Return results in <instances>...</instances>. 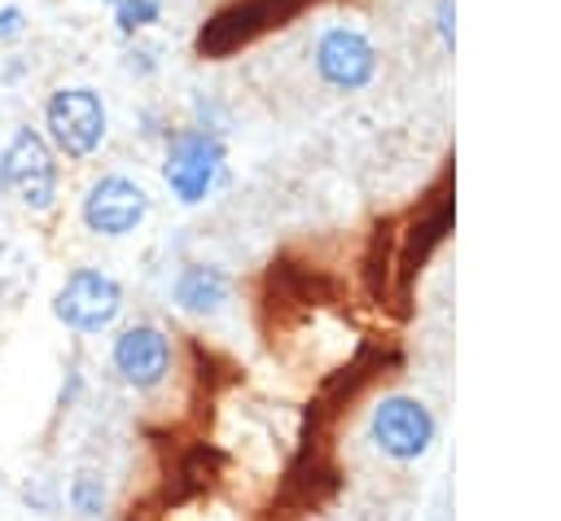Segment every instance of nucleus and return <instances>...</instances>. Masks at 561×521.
<instances>
[{
    "instance_id": "3",
    "label": "nucleus",
    "mask_w": 561,
    "mask_h": 521,
    "mask_svg": "<svg viewBox=\"0 0 561 521\" xmlns=\"http://www.w3.org/2000/svg\"><path fill=\"white\" fill-rule=\"evenodd\" d=\"M123 311V285L101 267H75L53 293V315L70 333H101Z\"/></svg>"
},
{
    "instance_id": "7",
    "label": "nucleus",
    "mask_w": 561,
    "mask_h": 521,
    "mask_svg": "<svg viewBox=\"0 0 561 521\" xmlns=\"http://www.w3.org/2000/svg\"><path fill=\"white\" fill-rule=\"evenodd\" d=\"M79 219L96 236H131L149 219V193L140 180L110 171L88 184V193L79 201Z\"/></svg>"
},
{
    "instance_id": "16",
    "label": "nucleus",
    "mask_w": 561,
    "mask_h": 521,
    "mask_svg": "<svg viewBox=\"0 0 561 521\" xmlns=\"http://www.w3.org/2000/svg\"><path fill=\"white\" fill-rule=\"evenodd\" d=\"M9 193V162H4V149H0V197Z\"/></svg>"
},
{
    "instance_id": "6",
    "label": "nucleus",
    "mask_w": 561,
    "mask_h": 521,
    "mask_svg": "<svg viewBox=\"0 0 561 521\" xmlns=\"http://www.w3.org/2000/svg\"><path fill=\"white\" fill-rule=\"evenodd\" d=\"M4 162H9V193H13L26 210L44 215V210L57 206V184H61V175H57V153H53V144L44 140V131L18 127V131L9 136V144H4Z\"/></svg>"
},
{
    "instance_id": "4",
    "label": "nucleus",
    "mask_w": 561,
    "mask_h": 521,
    "mask_svg": "<svg viewBox=\"0 0 561 521\" xmlns=\"http://www.w3.org/2000/svg\"><path fill=\"white\" fill-rule=\"evenodd\" d=\"M311 61L320 83H329L333 92H364L377 79V44L364 26H351V22L324 26L316 35Z\"/></svg>"
},
{
    "instance_id": "12",
    "label": "nucleus",
    "mask_w": 561,
    "mask_h": 521,
    "mask_svg": "<svg viewBox=\"0 0 561 521\" xmlns=\"http://www.w3.org/2000/svg\"><path fill=\"white\" fill-rule=\"evenodd\" d=\"M31 280H35V271H31V258H26L18 245L0 241V302H13V298H22Z\"/></svg>"
},
{
    "instance_id": "9",
    "label": "nucleus",
    "mask_w": 561,
    "mask_h": 521,
    "mask_svg": "<svg viewBox=\"0 0 561 521\" xmlns=\"http://www.w3.org/2000/svg\"><path fill=\"white\" fill-rule=\"evenodd\" d=\"M228 293H232V280H228V271L215 267V263H188V267H180V276L171 280V298H175V306L188 311V315H215V311L228 302Z\"/></svg>"
},
{
    "instance_id": "10",
    "label": "nucleus",
    "mask_w": 561,
    "mask_h": 521,
    "mask_svg": "<svg viewBox=\"0 0 561 521\" xmlns=\"http://www.w3.org/2000/svg\"><path fill=\"white\" fill-rule=\"evenodd\" d=\"M110 18H114V31L131 39L162 22V0H110Z\"/></svg>"
},
{
    "instance_id": "8",
    "label": "nucleus",
    "mask_w": 561,
    "mask_h": 521,
    "mask_svg": "<svg viewBox=\"0 0 561 521\" xmlns=\"http://www.w3.org/2000/svg\"><path fill=\"white\" fill-rule=\"evenodd\" d=\"M110 359L131 390H153L171 372V337L158 324H131L114 337Z\"/></svg>"
},
{
    "instance_id": "1",
    "label": "nucleus",
    "mask_w": 561,
    "mask_h": 521,
    "mask_svg": "<svg viewBox=\"0 0 561 521\" xmlns=\"http://www.w3.org/2000/svg\"><path fill=\"white\" fill-rule=\"evenodd\" d=\"M110 136V109L96 88L66 83L44 101V140L70 162H88Z\"/></svg>"
},
{
    "instance_id": "13",
    "label": "nucleus",
    "mask_w": 561,
    "mask_h": 521,
    "mask_svg": "<svg viewBox=\"0 0 561 521\" xmlns=\"http://www.w3.org/2000/svg\"><path fill=\"white\" fill-rule=\"evenodd\" d=\"M26 9L22 4H0V44H13L26 35Z\"/></svg>"
},
{
    "instance_id": "14",
    "label": "nucleus",
    "mask_w": 561,
    "mask_h": 521,
    "mask_svg": "<svg viewBox=\"0 0 561 521\" xmlns=\"http://www.w3.org/2000/svg\"><path fill=\"white\" fill-rule=\"evenodd\" d=\"M451 22H456V0H438V4H434V26H438V39H443L447 48L456 44V26H451Z\"/></svg>"
},
{
    "instance_id": "11",
    "label": "nucleus",
    "mask_w": 561,
    "mask_h": 521,
    "mask_svg": "<svg viewBox=\"0 0 561 521\" xmlns=\"http://www.w3.org/2000/svg\"><path fill=\"white\" fill-rule=\"evenodd\" d=\"M105 499H110V490H105V477L101 473H75L70 486H66V503L79 517H101L105 512Z\"/></svg>"
},
{
    "instance_id": "2",
    "label": "nucleus",
    "mask_w": 561,
    "mask_h": 521,
    "mask_svg": "<svg viewBox=\"0 0 561 521\" xmlns=\"http://www.w3.org/2000/svg\"><path fill=\"white\" fill-rule=\"evenodd\" d=\"M228 162V144L210 127H184L171 136L167 158H162V180L180 206H202Z\"/></svg>"
},
{
    "instance_id": "5",
    "label": "nucleus",
    "mask_w": 561,
    "mask_h": 521,
    "mask_svg": "<svg viewBox=\"0 0 561 521\" xmlns=\"http://www.w3.org/2000/svg\"><path fill=\"white\" fill-rule=\"evenodd\" d=\"M368 438H373V447L381 455H390L399 464H412V460H421L434 447L438 420H434V412L421 398H412V394H386L373 407V416H368Z\"/></svg>"
},
{
    "instance_id": "17",
    "label": "nucleus",
    "mask_w": 561,
    "mask_h": 521,
    "mask_svg": "<svg viewBox=\"0 0 561 521\" xmlns=\"http://www.w3.org/2000/svg\"><path fill=\"white\" fill-rule=\"evenodd\" d=\"M101 4H110V0H101Z\"/></svg>"
},
{
    "instance_id": "15",
    "label": "nucleus",
    "mask_w": 561,
    "mask_h": 521,
    "mask_svg": "<svg viewBox=\"0 0 561 521\" xmlns=\"http://www.w3.org/2000/svg\"><path fill=\"white\" fill-rule=\"evenodd\" d=\"M127 66H131V70H140V74H149V70H153V66H158V61H153V53H149V48H136V53H131V61H127Z\"/></svg>"
}]
</instances>
